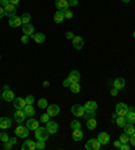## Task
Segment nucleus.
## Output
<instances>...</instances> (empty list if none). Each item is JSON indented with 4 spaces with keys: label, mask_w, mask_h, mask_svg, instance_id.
I'll list each match as a JSON object with an SVG mask.
<instances>
[{
    "label": "nucleus",
    "mask_w": 135,
    "mask_h": 150,
    "mask_svg": "<svg viewBox=\"0 0 135 150\" xmlns=\"http://www.w3.org/2000/svg\"><path fill=\"white\" fill-rule=\"evenodd\" d=\"M49 135H50V133L47 131L46 127H38V129L35 130V138H37V139L47 141Z\"/></svg>",
    "instance_id": "1"
},
{
    "label": "nucleus",
    "mask_w": 135,
    "mask_h": 150,
    "mask_svg": "<svg viewBox=\"0 0 135 150\" xmlns=\"http://www.w3.org/2000/svg\"><path fill=\"white\" fill-rule=\"evenodd\" d=\"M1 99H3L4 101H14L15 95H14V92L10 89L8 85H4V91H3V95H1Z\"/></svg>",
    "instance_id": "2"
},
{
    "label": "nucleus",
    "mask_w": 135,
    "mask_h": 150,
    "mask_svg": "<svg viewBox=\"0 0 135 150\" xmlns=\"http://www.w3.org/2000/svg\"><path fill=\"white\" fill-rule=\"evenodd\" d=\"M70 111H72V114L74 116H77V118H81V116H84V114H85V108H84V105H81V104L72 105Z\"/></svg>",
    "instance_id": "3"
},
{
    "label": "nucleus",
    "mask_w": 135,
    "mask_h": 150,
    "mask_svg": "<svg viewBox=\"0 0 135 150\" xmlns=\"http://www.w3.org/2000/svg\"><path fill=\"white\" fill-rule=\"evenodd\" d=\"M115 112L118 114V116H126L128 112V105L126 103H118L116 108H115Z\"/></svg>",
    "instance_id": "4"
},
{
    "label": "nucleus",
    "mask_w": 135,
    "mask_h": 150,
    "mask_svg": "<svg viewBox=\"0 0 135 150\" xmlns=\"http://www.w3.org/2000/svg\"><path fill=\"white\" fill-rule=\"evenodd\" d=\"M101 146V143L97 141V138H90L89 141L85 145V149L87 150H99Z\"/></svg>",
    "instance_id": "5"
},
{
    "label": "nucleus",
    "mask_w": 135,
    "mask_h": 150,
    "mask_svg": "<svg viewBox=\"0 0 135 150\" xmlns=\"http://www.w3.org/2000/svg\"><path fill=\"white\" fill-rule=\"evenodd\" d=\"M28 134H30V130L27 127H23V126H18L16 129H15V135L16 137H20V138H27Z\"/></svg>",
    "instance_id": "6"
},
{
    "label": "nucleus",
    "mask_w": 135,
    "mask_h": 150,
    "mask_svg": "<svg viewBox=\"0 0 135 150\" xmlns=\"http://www.w3.org/2000/svg\"><path fill=\"white\" fill-rule=\"evenodd\" d=\"M73 41V47L77 50H81L84 47V39L83 37H80V35H74V38L72 39Z\"/></svg>",
    "instance_id": "7"
},
{
    "label": "nucleus",
    "mask_w": 135,
    "mask_h": 150,
    "mask_svg": "<svg viewBox=\"0 0 135 150\" xmlns=\"http://www.w3.org/2000/svg\"><path fill=\"white\" fill-rule=\"evenodd\" d=\"M11 125H12V119L7 118V116H1V118H0V129L1 130L10 129Z\"/></svg>",
    "instance_id": "8"
},
{
    "label": "nucleus",
    "mask_w": 135,
    "mask_h": 150,
    "mask_svg": "<svg viewBox=\"0 0 135 150\" xmlns=\"http://www.w3.org/2000/svg\"><path fill=\"white\" fill-rule=\"evenodd\" d=\"M84 108H85V112H96L97 110V103L93 100H88L85 104H84Z\"/></svg>",
    "instance_id": "9"
},
{
    "label": "nucleus",
    "mask_w": 135,
    "mask_h": 150,
    "mask_svg": "<svg viewBox=\"0 0 135 150\" xmlns=\"http://www.w3.org/2000/svg\"><path fill=\"white\" fill-rule=\"evenodd\" d=\"M112 87L116 88V89H123V88L126 87V80L123 79V77H116L114 80V83H112Z\"/></svg>",
    "instance_id": "10"
},
{
    "label": "nucleus",
    "mask_w": 135,
    "mask_h": 150,
    "mask_svg": "<svg viewBox=\"0 0 135 150\" xmlns=\"http://www.w3.org/2000/svg\"><path fill=\"white\" fill-rule=\"evenodd\" d=\"M46 112H47L50 116H57L59 114V107L57 104H50L46 107Z\"/></svg>",
    "instance_id": "11"
},
{
    "label": "nucleus",
    "mask_w": 135,
    "mask_h": 150,
    "mask_svg": "<svg viewBox=\"0 0 135 150\" xmlns=\"http://www.w3.org/2000/svg\"><path fill=\"white\" fill-rule=\"evenodd\" d=\"M97 141L101 143V145H108L110 143V141H111V137H110V134L108 133H100L99 135H97Z\"/></svg>",
    "instance_id": "12"
},
{
    "label": "nucleus",
    "mask_w": 135,
    "mask_h": 150,
    "mask_svg": "<svg viewBox=\"0 0 135 150\" xmlns=\"http://www.w3.org/2000/svg\"><path fill=\"white\" fill-rule=\"evenodd\" d=\"M26 118H27V116H26V114H24L23 110H16V111H15V114H14V120L15 122L22 123V122H24V119Z\"/></svg>",
    "instance_id": "13"
},
{
    "label": "nucleus",
    "mask_w": 135,
    "mask_h": 150,
    "mask_svg": "<svg viewBox=\"0 0 135 150\" xmlns=\"http://www.w3.org/2000/svg\"><path fill=\"white\" fill-rule=\"evenodd\" d=\"M8 25L11 26V27H19V26L22 25V19L20 16H16V15H14V16H10V21H8Z\"/></svg>",
    "instance_id": "14"
},
{
    "label": "nucleus",
    "mask_w": 135,
    "mask_h": 150,
    "mask_svg": "<svg viewBox=\"0 0 135 150\" xmlns=\"http://www.w3.org/2000/svg\"><path fill=\"white\" fill-rule=\"evenodd\" d=\"M80 79H81V76H80L78 70H72L69 73V76H68V80L70 81V84H74V83H78Z\"/></svg>",
    "instance_id": "15"
},
{
    "label": "nucleus",
    "mask_w": 135,
    "mask_h": 150,
    "mask_svg": "<svg viewBox=\"0 0 135 150\" xmlns=\"http://www.w3.org/2000/svg\"><path fill=\"white\" fill-rule=\"evenodd\" d=\"M46 129H47V131L50 134H56L57 131H58V125H57V122L49 120V122L46 123Z\"/></svg>",
    "instance_id": "16"
},
{
    "label": "nucleus",
    "mask_w": 135,
    "mask_h": 150,
    "mask_svg": "<svg viewBox=\"0 0 135 150\" xmlns=\"http://www.w3.org/2000/svg\"><path fill=\"white\" fill-rule=\"evenodd\" d=\"M4 11H6V15H7V16H14V15H16V6L10 3L4 7Z\"/></svg>",
    "instance_id": "17"
},
{
    "label": "nucleus",
    "mask_w": 135,
    "mask_h": 150,
    "mask_svg": "<svg viewBox=\"0 0 135 150\" xmlns=\"http://www.w3.org/2000/svg\"><path fill=\"white\" fill-rule=\"evenodd\" d=\"M37 149V145H35V141H30V139H26L22 145V150H34Z\"/></svg>",
    "instance_id": "18"
},
{
    "label": "nucleus",
    "mask_w": 135,
    "mask_h": 150,
    "mask_svg": "<svg viewBox=\"0 0 135 150\" xmlns=\"http://www.w3.org/2000/svg\"><path fill=\"white\" fill-rule=\"evenodd\" d=\"M14 107L16 110H23L26 107V100L23 98H15L14 99Z\"/></svg>",
    "instance_id": "19"
},
{
    "label": "nucleus",
    "mask_w": 135,
    "mask_h": 150,
    "mask_svg": "<svg viewBox=\"0 0 135 150\" xmlns=\"http://www.w3.org/2000/svg\"><path fill=\"white\" fill-rule=\"evenodd\" d=\"M56 7L57 10L65 11L66 8H69V1L68 0H56Z\"/></svg>",
    "instance_id": "20"
},
{
    "label": "nucleus",
    "mask_w": 135,
    "mask_h": 150,
    "mask_svg": "<svg viewBox=\"0 0 135 150\" xmlns=\"http://www.w3.org/2000/svg\"><path fill=\"white\" fill-rule=\"evenodd\" d=\"M31 38L35 41V43H43L46 41V37L43 33H35V34L31 35Z\"/></svg>",
    "instance_id": "21"
},
{
    "label": "nucleus",
    "mask_w": 135,
    "mask_h": 150,
    "mask_svg": "<svg viewBox=\"0 0 135 150\" xmlns=\"http://www.w3.org/2000/svg\"><path fill=\"white\" fill-rule=\"evenodd\" d=\"M24 114H26V116H28V118H34L35 115V108L33 107V104H26V107L23 108Z\"/></svg>",
    "instance_id": "22"
},
{
    "label": "nucleus",
    "mask_w": 135,
    "mask_h": 150,
    "mask_svg": "<svg viewBox=\"0 0 135 150\" xmlns=\"http://www.w3.org/2000/svg\"><path fill=\"white\" fill-rule=\"evenodd\" d=\"M72 138L73 141H76V142H80V141L84 138V133L81 131V129H77V130H73L72 133Z\"/></svg>",
    "instance_id": "23"
},
{
    "label": "nucleus",
    "mask_w": 135,
    "mask_h": 150,
    "mask_svg": "<svg viewBox=\"0 0 135 150\" xmlns=\"http://www.w3.org/2000/svg\"><path fill=\"white\" fill-rule=\"evenodd\" d=\"M26 127H27L28 130H37L39 127V123H38V120H35V119H28L27 120V123H26Z\"/></svg>",
    "instance_id": "24"
},
{
    "label": "nucleus",
    "mask_w": 135,
    "mask_h": 150,
    "mask_svg": "<svg viewBox=\"0 0 135 150\" xmlns=\"http://www.w3.org/2000/svg\"><path fill=\"white\" fill-rule=\"evenodd\" d=\"M23 34L31 37V35L34 34V26H33L31 23H26V25H23Z\"/></svg>",
    "instance_id": "25"
},
{
    "label": "nucleus",
    "mask_w": 135,
    "mask_h": 150,
    "mask_svg": "<svg viewBox=\"0 0 135 150\" xmlns=\"http://www.w3.org/2000/svg\"><path fill=\"white\" fill-rule=\"evenodd\" d=\"M54 22L56 23H62L64 22V19H65V15H64V11H61V10H58V11H56V14H54Z\"/></svg>",
    "instance_id": "26"
},
{
    "label": "nucleus",
    "mask_w": 135,
    "mask_h": 150,
    "mask_svg": "<svg viewBox=\"0 0 135 150\" xmlns=\"http://www.w3.org/2000/svg\"><path fill=\"white\" fill-rule=\"evenodd\" d=\"M87 127H88V130H95L97 127V120L95 118L87 119Z\"/></svg>",
    "instance_id": "27"
},
{
    "label": "nucleus",
    "mask_w": 135,
    "mask_h": 150,
    "mask_svg": "<svg viewBox=\"0 0 135 150\" xmlns=\"http://www.w3.org/2000/svg\"><path fill=\"white\" fill-rule=\"evenodd\" d=\"M126 120L130 125H135V111H128L126 115Z\"/></svg>",
    "instance_id": "28"
},
{
    "label": "nucleus",
    "mask_w": 135,
    "mask_h": 150,
    "mask_svg": "<svg viewBox=\"0 0 135 150\" xmlns=\"http://www.w3.org/2000/svg\"><path fill=\"white\" fill-rule=\"evenodd\" d=\"M115 122H116V125L119 126V127H124L126 125H127V120H126V116H118V118L115 119Z\"/></svg>",
    "instance_id": "29"
},
{
    "label": "nucleus",
    "mask_w": 135,
    "mask_h": 150,
    "mask_svg": "<svg viewBox=\"0 0 135 150\" xmlns=\"http://www.w3.org/2000/svg\"><path fill=\"white\" fill-rule=\"evenodd\" d=\"M69 89H70V92H72V93H80V91H81V87H80L78 83H74V84H70Z\"/></svg>",
    "instance_id": "30"
},
{
    "label": "nucleus",
    "mask_w": 135,
    "mask_h": 150,
    "mask_svg": "<svg viewBox=\"0 0 135 150\" xmlns=\"http://www.w3.org/2000/svg\"><path fill=\"white\" fill-rule=\"evenodd\" d=\"M124 129V133H127L128 135H132V134L135 133V127H134V125H130V123H127V125L123 127Z\"/></svg>",
    "instance_id": "31"
},
{
    "label": "nucleus",
    "mask_w": 135,
    "mask_h": 150,
    "mask_svg": "<svg viewBox=\"0 0 135 150\" xmlns=\"http://www.w3.org/2000/svg\"><path fill=\"white\" fill-rule=\"evenodd\" d=\"M20 19H22V25L30 23V21H31V15L28 14V12H24V14L20 16Z\"/></svg>",
    "instance_id": "32"
},
{
    "label": "nucleus",
    "mask_w": 135,
    "mask_h": 150,
    "mask_svg": "<svg viewBox=\"0 0 135 150\" xmlns=\"http://www.w3.org/2000/svg\"><path fill=\"white\" fill-rule=\"evenodd\" d=\"M119 141H120L122 143H128V141H130V135H128L127 133L120 134V138H119Z\"/></svg>",
    "instance_id": "33"
},
{
    "label": "nucleus",
    "mask_w": 135,
    "mask_h": 150,
    "mask_svg": "<svg viewBox=\"0 0 135 150\" xmlns=\"http://www.w3.org/2000/svg\"><path fill=\"white\" fill-rule=\"evenodd\" d=\"M47 100H46L45 98H42V99H39L38 100V107L39 108H46V107H47Z\"/></svg>",
    "instance_id": "34"
},
{
    "label": "nucleus",
    "mask_w": 135,
    "mask_h": 150,
    "mask_svg": "<svg viewBox=\"0 0 135 150\" xmlns=\"http://www.w3.org/2000/svg\"><path fill=\"white\" fill-rule=\"evenodd\" d=\"M70 129L72 130L81 129V123H80L78 120H72V122H70Z\"/></svg>",
    "instance_id": "35"
},
{
    "label": "nucleus",
    "mask_w": 135,
    "mask_h": 150,
    "mask_svg": "<svg viewBox=\"0 0 135 150\" xmlns=\"http://www.w3.org/2000/svg\"><path fill=\"white\" fill-rule=\"evenodd\" d=\"M8 139H10L8 134L6 133V131H1V133H0V141H1V142H8Z\"/></svg>",
    "instance_id": "36"
},
{
    "label": "nucleus",
    "mask_w": 135,
    "mask_h": 150,
    "mask_svg": "<svg viewBox=\"0 0 135 150\" xmlns=\"http://www.w3.org/2000/svg\"><path fill=\"white\" fill-rule=\"evenodd\" d=\"M35 145H37V149H39V150H43L45 149V141H41V139H38L37 142H35Z\"/></svg>",
    "instance_id": "37"
},
{
    "label": "nucleus",
    "mask_w": 135,
    "mask_h": 150,
    "mask_svg": "<svg viewBox=\"0 0 135 150\" xmlns=\"http://www.w3.org/2000/svg\"><path fill=\"white\" fill-rule=\"evenodd\" d=\"M24 100H26V104H33V103H34V96H33V95H28V96L24 98Z\"/></svg>",
    "instance_id": "38"
},
{
    "label": "nucleus",
    "mask_w": 135,
    "mask_h": 150,
    "mask_svg": "<svg viewBox=\"0 0 135 150\" xmlns=\"http://www.w3.org/2000/svg\"><path fill=\"white\" fill-rule=\"evenodd\" d=\"M49 120H50V115H49L47 112H46V114H43V115L41 116V122H43V123H47Z\"/></svg>",
    "instance_id": "39"
},
{
    "label": "nucleus",
    "mask_w": 135,
    "mask_h": 150,
    "mask_svg": "<svg viewBox=\"0 0 135 150\" xmlns=\"http://www.w3.org/2000/svg\"><path fill=\"white\" fill-rule=\"evenodd\" d=\"M64 15H65L66 19H72V18H73V12H72L70 10H68V8L64 11Z\"/></svg>",
    "instance_id": "40"
},
{
    "label": "nucleus",
    "mask_w": 135,
    "mask_h": 150,
    "mask_svg": "<svg viewBox=\"0 0 135 150\" xmlns=\"http://www.w3.org/2000/svg\"><path fill=\"white\" fill-rule=\"evenodd\" d=\"M12 146H14V145H11L10 142H3V149H6V150H11Z\"/></svg>",
    "instance_id": "41"
},
{
    "label": "nucleus",
    "mask_w": 135,
    "mask_h": 150,
    "mask_svg": "<svg viewBox=\"0 0 135 150\" xmlns=\"http://www.w3.org/2000/svg\"><path fill=\"white\" fill-rule=\"evenodd\" d=\"M65 38H66V39H73V38H74V34H73L72 31H66Z\"/></svg>",
    "instance_id": "42"
},
{
    "label": "nucleus",
    "mask_w": 135,
    "mask_h": 150,
    "mask_svg": "<svg viewBox=\"0 0 135 150\" xmlns=\"http://www.w3.org/2000/svg\"><path fill=\"white\" fill-rule=\"evenodd\" d=\"M69 1V7H76L78 4V0H68Z\"/></svg>",
    "instance_id": "43"
},
{
    "label": "nucleus",
    "mask_w": 135,
    "mask_h": 150,
    "mask_svg": "<svg viewBox=\"0 0 135 150\" xmlns=\"http://www.w3.org/2000/svg\"><path fill=\"white\" fill-rule=\"evenodd\" d=\"M130 149H131V146H130L128 143H122L120 150H130Z\"/></svg>",
    "instance_id": "44"
},
{
    "label": "nucleus",
    "mask_w": 135,
    "mask_h": 150,
    "mask_svg": "<svg viewBox=\"0 0 135 150\" xmlns=\"http://www.w3.org/2000/svg\"><path fill=\"white\" fill-rule=\"evenodd\" d=\"M128 142H130V143L132 145V146L135 147V133L132 134V135H130V141H128Z\"/></svg>",
    "instance_id": "45"
},
{
    "label": "nucleus",
    "mask_w": 135,
    "mask_h": 150,
    "mask_svg": "<svg viewBox=\"0 0 135 150\" xmlns=\"http://www.w3.org/2000/svg\"><path fill=\"white\" fill-rule=\"evenodd\" d=\"M28 39H30V37L26 35V34H23V37H22V42H23V43H28Z\"/></svg>",
    "instance_id": "46"
},
{
    "label": "nucleus",
    "mask_w": 135,
    "mask_h": 150,
    "mask_svg": "<svg viewBox=\"0 0 135 150\" xmlns=\"http://www.w3.org/2000/svg\"><path fill=\"white\" fill-rule=\"evenodd\" d=\"M4 16H6V11H4L3 6H0V19H1V18H4Z\"/></svg>",
    "instance_id": "47"
},
{
    "label": "nucleus",
    "mask_w": 135,
    "mask_h": 150,
    "mask_svg": "<svg viewBox=\"0 0 135 150\" xmlns=\"http://www.w3.org/2000/svg\"><path fill=\"white\" fill-rule=\"evenodd\" d=\"M114 146H115V149H120L122 142H120V141H115V142H114Z\"/></svg>",
    "instance_id": "48"
},
{
    "label": "nucleus",
    "mask_w": 135,
    "mask_h": 150,
    "mask_svg": "<svg viewBox=\"0 0 135 150\" xmlns=\"http://www.w3.org/2000/svg\"><path fill=\"white\" fill-rule=\"evenodd\" d=\"M118 92H119V89H116V88H114V87L111 88V95H112V96H116V95H118Z\"/></svg>",
    "instance_id": "49"
},
{
    "label": "nucleus",
    "mask_w": 135,
    "mask_h": 150,
    "mask_svg": "<svg viewBox=\"0 0 135 150\" xmlns=\"http://www.w3.org/2000/svg\"><path fill=\"white\" fill-rule=\"evenodd\" d=\"M64 87H66V88L70 87V81L68 80V79H65V80H64Z\"/></svg>",
    "instance_id": "50"
},
{
    "label": "nucleus",
    "mask_w": 135,
    "mask_h": 150,
    "mask_svg": "<svg viewBox=\"0 0 135 150\" xmlns=\"http://www.w3.org/2000/svg\"><path fill=\"white\" fill-rule=\"evenodd\" d=\"M8 142H10L11 145H15V143H16V138H15V137H12V138H10V139H8Z\"/></svg>",
    "instance_id": "51"
},
{
    "label": "nucleus",
    "mask_w": 135,
    "mask_h": 150,
    "mask_svg": "<svg viewBox=\"0 0 135 150\" xmlns=\"http://www.w3.org/2000/svg\"><path fill=\"white\" fill-rule=\"evenodd\" d=\"M7 4H10V0H1V6L3 7H6Z\"/></svg>",
    "instance_id": "52"
},
{
    "label": "nucleus",
    "mask_w": 135,
    "mask_h": 150,
    "mask_svg": "<svg viewBox=\"0 0 135 150\" xmlns=\"http://www.w3.org/2000/svg\"><path fill=\"white\" fill-rule=\"evenodd\" d=\"M10 3L14 4V6H18V4H19V0H10Z\"/></svg>",
    "instance_id": "53"
},
{
    "label": "nucleus",
    "mask_w": 135,
    "mask_h": 150,
    "mask_svg": "<svg viewBox=\"0 0 135 150\" xmlns=\"http://www.w3.org/2000/svg\"><path fill=\"white\" fill-rule=\"evenodd\" d=\"M116 118H118V114H116V112H114V114H112V119H111V120H114V122H115V119H116Z\"/></svg>",
    "instance_id": "54"
},
{
    "label": "nucleus",
    "mask_w": 135,
    "mask_h": 150,
    "mask_svg": "<svg viewBox=\"0 0 135 150\" xmlns=\"http://www.w3.org/2000/svg\"><path fill=\"white\" fill-rule=\"evenodd\" d=\"M43 87H49V81H45V83H43Z\"/></svg>",
    "instance_id": "55"
},
{
    "label": "nucleus",
    "mask_w": 135,
    "mask_h": 150,
    "mask_svg": "<svg viewBox=\"0 0 135 150\" xmlns=\"http://www.w3.org/2000/svg\"><path fill=\"white\" fill-rule=\"evenodd\" d=\"M128 111H135V107H128Z\"/></svg>",
    "instance_id": "56"
},
{
    "label": "nucleus",
    "mask_w": 135,
    "mask_h": 150,
    "mask_svg": "<svg viewBox=\"0 0 135 150\" xmlns=\"http://www.w3.org/2000/svg\"><path fill=\"white\" fill-rule=\"evenodd\" d=\"M122 1H123V3H128V1H130V0H122Z\"/></svg>",
    "instance_id": "57"
},
{
    "label": "nucleus",
    "mask_w": 135,
    "mask_h": 150,
    "mask_svg": "<svg viewBox=\"0 0 135 150\" xmlns=\"http://www.w3.org/2000/svg\"><path fill=\"white\" fill-rule=\"evenodd\" d=\"M132 37H134V38H135V31H134V33H132Z\"/></svg>",
    "instance_id": "58"
},
{
    "label": "nucleus",
    "mask_w": 135,
    "mask_h": 150,
    "mask_svg": "<svg viewBox=\"0 0 135 150\" xmlns=\"http://www.w3.org/2000/svg\"><path fill=\"white\" fill-rule=\"evenodd\" d=\"M0 6H1V0H0Z\"/></svg>",
    "instance_id": "59"
}]
</instances>
